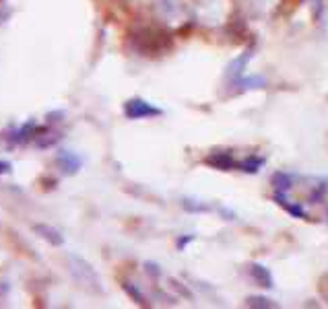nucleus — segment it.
<instances>
[{"label": "nucleus", "mask_w": 328, "mask_h": 309, "mask_svg": "<svg viewBox=\"0 0 328 309\" xmlns=\"http://www.w3.org/2000/svg\"><path fill=\"white\" fill-rule=\"evenodd\" d=\"M33 231L42 233V237H44V239L52 241L54 245H60V243H62V237H60L56 231H54L52 227H46V225H33Z\"/></svg>", "instance_id": "nucleus-1"}, {"label": "nucleus", "mask_w": 328, "mask_h": 309, "mask_svg": "<svg viewBox=\"0 0 328 309\" xmlns=\"http://www.w3.org/2000/svg\"><path fill=\"white\" fill-rule=\"evenodd\" d=\"M8 171H10V163L8 161H0V175L8 173Z\"/></svg>", "instance_id": "nucleus-2"}]
</instances>
